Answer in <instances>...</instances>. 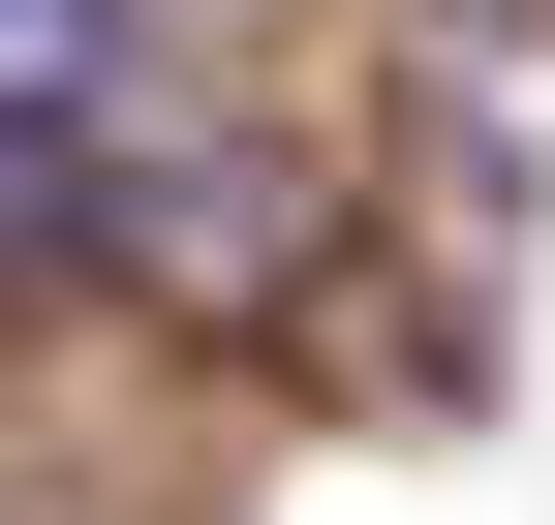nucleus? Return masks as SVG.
Masks as SVG:
<instances>
[{
    "instance_id": "nucleus-1",
    "label": "nucleus",
    "mask_w": 555,
    "mask_h": 525,
    "mask_svg": "<svg viewBox=\"0 0 555 525\" xmlns=\"http://www.w3.org/2000/svg\"><path fill=\"white\" fill-rule=\"evenodd\" d=\"M93 62H124V0H0V124H62Z\"/></svg>"
},
{
    "instance_id": "nucleus-2",
    "label": "nucleus",
    "mask_w": 555,
    "mask_h": 525,
    "mask_svg": "<svg viewBox=\"0 0 555 525\" xmlns=\"http://www.w3.org/2000/svg\"><path fill=\"white\" fill-rule=\"evenodd\" d=\"M0 279H62V124H0Z\"/></svg>"
}]
</instances>
